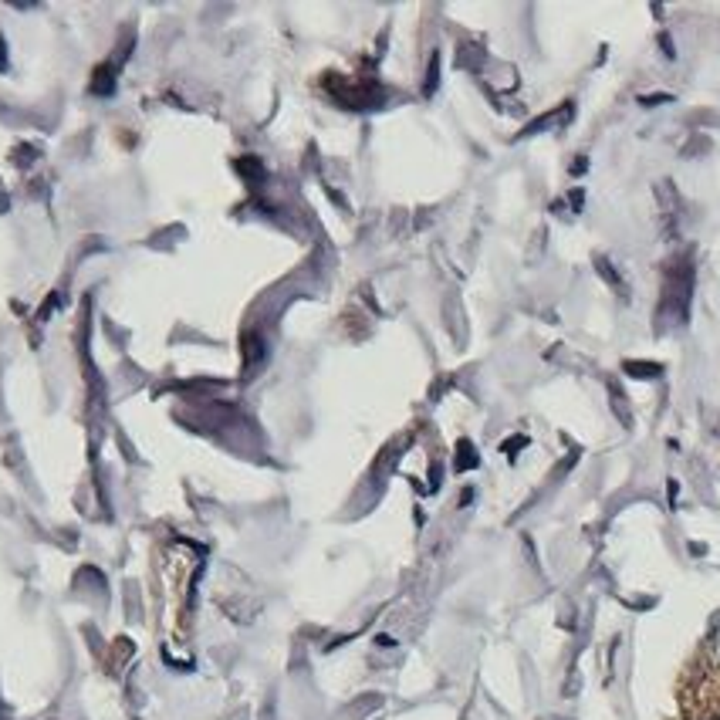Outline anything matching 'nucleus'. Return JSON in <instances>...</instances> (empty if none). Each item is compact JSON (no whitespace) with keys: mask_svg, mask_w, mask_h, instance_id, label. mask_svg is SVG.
I'll return each instance as SVG.
<instances>
[{"mask_svg":"<svg viewBox=\"0 0 720 720\" xmlns=\"http://www.w3.org/2000/svg\"><path fill=\"white\" fill-rule=\"evenodd\" d=\"M626 373H639V379H656L663 369L652 365V362H626Z\"/></svg>","mask_w":720,"mask_h":720,"instance_id":"obj_2","label":"nucleus"},{"mask_svg":"<svg viewBox=\"0 0 720 720\" xmlns=\"http://www.w3.org/2000/svg\"><path fill=\"white\" fill-rule=\"evenodd\" d=\"M690 288H693V267H690V257H683V261H677L670 271H666L660 319H666L670 325H680V321L687 319V308H690Z\"/></svg>","mask_w":720,"mask_h":720,"instance_id":"obj_1","label":"nucleus"},{"mask_svg":"<svg viewBox=\"0 0 720 720\" xmlns=\"http://www.w3.org/2000/svg\"><path fill=\"white\" fill-rule=\"evenodd\" d=\"M436 65H440V58L433 55V61H429V82H427V92H433V88H436Z\"/></svg>","mask_w":720,"mask_h":720,"instance_id":"obj_3","label":"nucleus"}]
</instances>
